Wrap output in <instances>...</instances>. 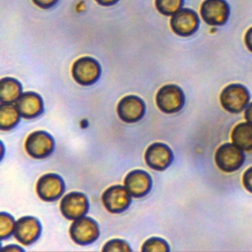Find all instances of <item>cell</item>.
Instances as JSON below:
<instances>
[{"label":"cell","mask_w":252,"mask_h":252,"mask_svg":"<svg viewBox=\"0 0 252 252\" xmlns=\"http://www.w3.org/2000/svg\"><path fill=\"white\" fill-rule=\"evenodd\" d=\"M249 92L240 84H230L220 93V101L224 110L231 113H239L249 104Z\"/></svg>","instance_id":"6da1fadb"},{"label":"cell","mask_w":252,"mask_h":252,"mask_svg":"<svg viewBox=\"0 0 252 252\" xmlns=\"http://www.w3.org/2000/svg\"><path fill=\"white\" fill-rule=\"evenodd\" d=\"M245 160L243 150L233 143H225L218 148L215 154L217 166L223 172H233L241 167Z\"/></svg>","instance_id":"7a4b0ae2"},{"label":"cell","mask_w":252,"mask_h":252,"mask_svg":"<svg viewBox=\"0 0 252 252\" xmlns=\"http://www.w3.org/2000/svg\"><path fill=\"white\" fill-rule=\"evenodd\" d=\"M184 93L176 85H164L157 93L156 103L159 110L164 113H176L184 105Z\"/></svg>","instance_id":"3957f363"},{"label":"cell","mask_w":252,"mask_h":252,"mask_svg":"<svg viewBox=\"0 0 252 252\" xmlns=\"http://www.w3.org/2000/svg\"><path fill=\"white\" fill-rule=\"evenodd\" d=\"M101 73L99 63L93 57L84 56L77 59L72 66L73 79L82 86L94 84Z\"/></svg>","instance_id":"277c9868"},{"label":"cell","mask_w":252,"mask_h":252,"mask_svg":"<svg viewBox=\"0 0 252 252\" xmlns=\"http://www.w3.org/2000/svg\"><path fill=\"white\" fill-rule=\"evenodd\" d=\"M53 137L45 131H34L28 136L25 142L27 154L33 158H44L50 156L54 150Z\"/></svg>","instance_id":"5b68a950"},{"label":"cell","mask_w":252,"mask_h":252,"mask_svg":"<svg viewBox=\"0 0 252 252\" xmlns=\"http://www.w3.org/2000/svg\"><path fill=\"white\" fill-rule=\"evenodd\" d=\"M72 240L80 245H88L94 242L99 235V228L92 218L81 217L74 220L70 226Z\"/></svg>","instance_id":"8992f818"},{"label":"cell","mask_w":252,"mask_h":252,"mask_svg":"<svg viewBox=\"0 0 252 252\" xmlns=\"http://www.w3.org/2000/svg\"><path fill=\"white\" fill-rule=\"evenodd\" d=\"M199 25L200 20L197 13L189 8H181L170 19L171 30L180 36L192 35L197 32Z\"/></svg>","instance_id":"52a82bcc"},{"label":"cell","mask_w":252,"mask_h":252,"mask_svg":"<svg viewBox=\"0 0 252 252\" xmlns=\"http://www.w3.org/2000/svg\"><path fill=\"white\" fill-rule=\"evenodd\" d=\"M200 13L208 25L222 26L228 20L230 9L225 0H204Z\"/></svg>","instance_id":"ba28073f"},{"label":"cell","mask_w":252,"mask_h":252,"mask_svg":"<svg viewBox=\"0 0 252 252\" xmlns=\"http://www.w3.org/2000/svg\"><path fill=\"white\" fill-rule=\"evenodd\" d=\"M65 191L63 178L56 173H46L39 177L36 183V193L38 197L46 202L58 200Z\"/></svg>","instance_id":"9c48e42d"},{"label":"cell","mask_w":252,"mask_h":252,"mask_svg":"<svg viewBox=\"0 0 252 252\" xmlns=\"http://www.w3.org/2000/svg\"><path fill=\"white\" fill-rule=\"evenodd\" d=\"M104 208L113 214L124 212L131 204V195L121 185H113L105 189L101 197Z\"/></svg>","instance_id":"30bf717a"},{"label":"cell","mask_w":252,"mask_h":252,"mask_svg":"<svg viewBox=\"0 0 252 252\" xmlns=\"http://www.w3.org/2000/svg\"><path fill=\"white\" fill-rule=\"evenodd\" d=\"M60 211L66 219L71 220L84 217L89 211L87 196L76 191L68 193L60 202Z\"/></svg>","instance_id":"8fae6325"},{"label":"cell","mask_w":252,"mask_h":252,"mask_svg":"<svg viewBox=\"0 0 252 252\" xmlns=\"http://www.w3.org/2000/svg\"><path fill=\"white\" fill-rule=\"evenodd\" d=\"M144 100L134 94H129L120 99L117 104V114L126 123H134L141 120L145 114Z\"/></svg>","instance_id":"7c38bea8"},{"label":"cell","mask_w":252,"mask_h":252,"mask_svg":"<svg viewBox=\"0 0 252 252\" xmlns=\"http://www.w3.org/2000/svg\"><path fill=\"white\" fill-rule=\"evenodd\" d=\"M40 232L41 225L39 220L34 217L26 216L16 221L13 234L20 243L31 245L37 240Z\"/></svg>","instance_id":"4fadbf2b"},{"label":"cell","mask_w":252,"mask_h":252,"mask_svg":"<svg viewBox=\"0 0 252 252\" xmlns=\"http://www.w3.org/2000/svg\"><path fill=\"white\" fill-rule=\"evenodd\" d=\"M146 163L155 170H164L173 160V153L163 143H154L148 147L145 153Z\"/></svg>","instance_id":"5bb4252c"},{"label":"cell","mask_w":252,"mask_h":252,"mask_svg":"<svg viewBox=\"0 0 252 252\" xmlns=\"http://www.w3.org/2000/svg\"><path fill=\"white\" fill-rule=\"evenodd\" d=\"M124 186L132 197L141 198L150 192L152 188V177L145 170L135 169L125 176Z\"/></svg>","instance_id":"9a60e30c"},{"label":"cell","mask_w":252,"mask_h":252,"mask_svg":"<svg viewBox=\"0 0 252 252\" xmlns=\"http://www.w3.org/2000/svg\"><path fill=\"white\" fill-rule=\"evenodd\" d=\"M16 107L18 108L22 117L32 119L39 116L43 111V101L41 96L33 92H26L20 95L16 100Z\"/></svg>","instance_id":"2e32d148"},{"label":"cell","mask_w":252,"mask_h":252,"mask_svg":"<svg viewBox=\"0 0 252 252\" xmlns=\"http://www.w3.org/2000/svg\"><path fill=\"white\" fill-rule=\"evenodd\" d=\"M231 141L243 151H252V124L241 122L231 131Z\"/></svg>","instance_id":"e0dca14e"},{"label":"cell","mask_w":252,"mask_h":252,"mask_svg":"<svg viewBox=\"0 0 252 252\" xmlns=\"http://www.w3.org/2000/svg\"><path fill=\"white\" fill-rule=\"evenodd\" d=\"M22 85L14 78H3L0 82L1 103H13L22 94Z\"/></svg>","instance_id":"ac0fdd59"},{"label":"cell","mask_w":252,"mask_h":252,"mask_svg":"<svg viewBox=\"0 0 252 252\" xmlns=\"http://www.w3.org/2000/svg\"><path fill=\"white\" fill-rule=\"evenodd\" d=\"M20 112L12 103H1L0 105V128L3 131L11 130L20 122Z\"/></svg>","instance_id":"d6986e66"},{"label":"cell","mask_w":252,"mask_h":252,"mask_svg":"<svg viewBox=\"0 0 252 252\" xmlns=\"http://www.w3.org/2000/svg\"><path fill=\"white\" fill-rule=\"evenodd\" d=\"M157 10L164 16H172L177 11H179L184 0H155Z\"/></svg>","instance_id":"ffe728a7"},{"label":"cell","mask_w":252,"mask_h":252,"mask_svg":"<svg viewBox=\"0 0 252 252\" xmlns=\"http://www.w3.org/2000/svg\"><path fill=\"white\" fill-rule=\"evenodd\" d=\"M142 251L144 252H167L169 251V246L167 242L159 237H151L147 239L143 246Z\"/></svg>","instance_id":"44dd1931"},{"label":"cell","mask_w":252,"mask_h":252,"mask_svg":"<svg viewBox=\"0 0 252 252\" xmlns=\"http://www.w3.org/2000/svg\"><path fill=\"white\" fill-rule=\"evenodd\" d=\"M16 221L14 218L7 214L2 212L0 214V236L1 239H5L9 236H11L12 233H14Z\"/></svg>","instance_id":"7402d4cb"},{"label":"cell","mask_w":252,"mask_h":252,"mask_svg":"<svg viewBox=\"0 0 252 252\" xmlns=\"http://www.w3.org/2000/svg\"><path fill=\"white\" fill-rule=\"evenodd\" d=\"M102 251H122L131 252L132 249L129 244L122 239H111L107 241L102 247Z\"/></svg>","instance_id":"603a6c76"},{"label":"cell","mask_w":252,"mask_h":252,"mask_svg":"<svg viewBox=\"0 0 252 252\" xmlns=\"http://www.w3.org/2000/svg\"><path fill=\"white\" fill-rule=\"evenodd\" d=\"M242 183L246 190L252 193V166L248 167L242 176Z\"/></svg>","instance_id":"cb8c5ba5"},{"label":"cell","mask_w":252,"mask_h":252,"mask_svg":"<svg viewBox=\"0 0 252 252\" xmlns=\"http://www.w3.org/2000/svg\"><path fill=\"white\" fill-rule=\"evenodd\" d=\"M32 2L39 8L48 9L53 7L58 2V0H32Z\"/></svg>","instance_id":"d4e9b609"},{"label":"cell","mask_w":252,"mask_h":252,"mask_svg":"<svg viewBox=\"0 0 252 252\" xmlns=\"http://www.w3.org/2000/svg\"><path fill=\"white\" fill-rule=\"evenodd\" d=\"M244 41H245V45L248 48V50H250L252 52V27L247 30L245 36H244Z\"/></svg>","instance_id":"484cf974"},{"label":"cell","mask_w":252,"mask_h":252,"mask_svg":"<svg viewBox=\"0 0 252 252\" xmlns=\"http://www.w3.org/2000/svg\"><path fill=\"white\" fill-rule=\"evenodd\" d=\"M244 117L246 119L247 122L252 124V102H250L247 107L245 108V112H244Z\"/></svg>","instance_id":"4316f807"},{"label":"cell","mask_w":252,"mask_h":252,"mask_svg":"<svg viewBox=\"0 0 252 252\" xmlns=\"http://www.w3.org/2000/svg\"><path fill=\"white\" fill-rule=\"evenodd\" d=\"M94 1L101 6H112L116 4L119 0H94Z\"/></svg>","instance_id":"83f0119b"},{"label":"cell","mask_w":252,"mask_h":252,"mask_svg":"<svg viewBox=\"0 0 252 252\" xmlns=\"http://www.w3.org/2000/svg\"><path fill=\"white\" fill-rule=\"evenodd\" d=\"M3 250H8V251H10V250H18V251H24V249L23 248H21V247H19V246H15V245H10V246H6V247H3Z\"/></svg>","instance_id":"f1b7e54d"}]
</instances>
